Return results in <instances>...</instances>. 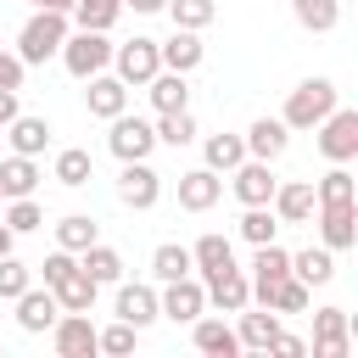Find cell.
Instances as JSON below:
<instances>
[{
  "label": "cell",
  "instance_id": "cell-42",
  "mask_svg": "<svg viewBox=\"0 0 358 358\" xmlns=\"http://www.w3.org/2000/svg\"><path fill=\"white\" fill-rule=\"evenodd\" d=\"M308 296H313V285H302L296 274H285V280L274 285L268 308H274V313H302V308H308Z\"/></svg>",
  "mask_w": 358,
  "mask_h": 358
},
{
  "label": "cell",
  "instance_id": "cell-39",
  "mask_svg": "<svg viewBox=\"0 0 358 358\" xmlns=\"http://www.w3.org/2000/svg\"><path fill=\"white\" fill-rule=\"evenodd\" d=\"M162 11L173 17V28H196V34H201V28L218 17V6H213V0H168Z\"/></svg>",
  "mask_w": 358,
  "mask_h": 358
},
{
  "label": "cell",
  "instance_id": "cell-21",
  "mask_svg": "<svg viewBox=\"0 0 358 358\" xmlns=\"http://www.w3.org/2000/svg\"><path fill=\"white\" fill-rule=\"evenodd\" d=\"M285 134H291V129H285L280 117H257V123H252L241 140H246V157H257V162H274V157L285 151Z\"/></svg>",
  "mask_w": 358,
  "mask_h": 358
},
{
  "label": "cell",
  "instance_id": "cell-51",
  "mask_svg": "<svg viewBox=\"0 0 358 358\" xmlns=\"http://www.w3.org/2000/svg\"><path fill=\"white\" fill-rule=\"evenodd\" d=\"M11 246H17V235H11V229H6V224H0V257H6V252H11Z\"/></svg>",
  "mask_w": 358,
  "mask_h": 358
},
{
  "label": "cell",
  "instance_id": "cell-45",
  "mask_svg": "<svg viewBox=\"0 0 358 358\" xmlns=\"http://www.w3.org/2000/svg\"><path fill=\"white\" fill-rule=\"evenodd\" d=\"M39 268H45V285H62V280H67V274H73V268H78V257H73V252H62V246H56V252H50V257H45V263H39Z\"/></svg>",
  "mask_w": 358,
  "mask_h": 358
},
{
  "label": "cell",
  "instance_id": "cell-33",
  "mask_svg": "<svg viewBox=\"0 0 358 358\" xmlns=\"http://www.w3.org/2000/svg\"><path fill=\"white\" fill-rule=\"evenodd\" d=\"M313 201H319V207H336V201H358V185H352L347 162H330V173L313 185Z\"/></svg>",
  "mask_w": 358,
  "mask_h": 358
},
{
  "label": "cell",
  "instance_id": "cell-43",
  "mask_svg": "<svg viewBox=\"0 0 358 358\" xmlns=\"http://www.w3.org/2000/svg\"><path fill=\"white\" fill-rule=\"evenodd\" d=\"M134 341H140V330L134 324H106V330H95V352H112V358H123V352H134Z\"/></svg>",
  "mask_w": 358,
  "mask_h": 358
},
{
  "label": "cell",
  "instance_id": "cell-14",
  "mask_svg": "<svg viewBox=\"0 0 358 358\" xmlns=\"http://www.w3.org/2000/svg\"><path fill=\"white\" fill-rule=\"evenodd\" d=\"M229 173H235V196H241V207H268V196H274V185H280L268 162L252 157V162H235Z\"/></svg>",
  "mask_w": 358,
  "mask_h": 358
},
{
  "label": "cell",
  "instance_id": "cell-5",
  "mask_svg": "<svg viewBox=\"0 0 358 358\" xmlns=\"http://www.w3.org/2000/svg\"><path fill=\"white\" fill-rule=\"evenodd\" d=\"M106 123H112L106 145H112V157H117V162H140V157H151V145H157V123L129 117V112H117V117H106Z\"/></svg>",
  "mask_w": 358,
  "mask_h": 358
},
{
  "label": "cell",
  "instance_id": "cell-24",
  "mask_svg": "<svg viewBox=\"0 0 358 358\" xmlns=\"http://www.w3.org/2000/svg\"><path fill=\"white\" fill-rule=\"evenodd\" d=\"M6 140H11V151H17V157H39V151L50 145V123H45V117H22V112H17V117L6 123Z\"/></svg>",
  "mask_w": 358,
  "mask_h": 358
},
{
  "label": "cell",
  "instance_id": "cell-35",
  "mask_svg": "<svg viewBox=\"0 0 358 358\" xmlns=\"http://www.w3.org/2000/svg\"><path fill=\"white\" fill-rule=\"evenodd\" d=\"M90 241H101V229H95L90 213H67V218L56 224V246H62V252H84Z\"/></svg>",
  "mask_w": 358,
  "mask_h": 358
},
{
  "label": "cell",
  "instance_id": "cell-16",
  "mask_svg": "<svg viewBox=\"0 0 358 358\" xmlns=\"http://www.w3.org/2000/svg\"><path fill=\"white\" fill-rule=\"evenodd\" d=\"M201 291H207V302H218L224 313H241V308L252 302V280H246L241 268H218V274H201Z\"/></svg>",
  "mask_w": 358,
  "mask_h": 358
},
{
  "label": "cell",
  "instance_id": "cell-29",
  "mask_svg": "<svg viewBox=\"0 0 358 358\" xmlns=\"http://www.w3.org/2000/svg\"><path fill=\"white\" fill-rule=\"evenodd\" d=\"M34 185H39V162L11 151V157L0 162V190H6V201H11V196H34Z\"/></svg>",
  "mask_w": 358,
  "mask_h": 358
},
{
  "label": "cell",
  "instance_id": "cell-49",
  "mask_svg": "<svg viewBox=\"0 0 358 358\" xmlns=\"http://www.w3.org/2000/svg\"><path fill=\"white\" fill-rule=\"evenodd\" d=\"M34 11H73V0H34Z\"/></svg>",
  "mask_w": 358,
  "mask_h": 358
},
{
  "label": "cell",
  "instance_id": "cell-12",
  "mask_svg": "<svg viewBox=\"0 0 358 358\" xmlns=\"http://www.w3.org/2000/svg\"><path fill=\"white\" fill-rule=\"evenodd\" d=\"M268 207H274L280 224H308L313 207H319V201H313V179H285V185H274Z\"/></svg>",
  "mask_w": 358,
  "mask_h": 358
},
{
  "label": "cell",
  "instance_id": "cell-40",
  "mask_svg": "<svg viewBox=\"0 0 358 358\" xmlns=\"http://www.w3.org/2000/svg\"><path fill=\"white\" fill-rule=\"evenodd\" d=\"M235 229H241V241H252V246H263V241H274V229H280V218H274V207H246Z\"/></svg>",
  "mask_w": 358,
  "mask_h": 358
},
{
  "label": "cell",
  "instance_id": "cell-50",
  "mask_svg": "<svg viewBox=\"0 0 358 358\" xmlns=\"http://www.w3.org/2000/svg\"><path fill=\"white\" fill-rule=\"evenodd\" d=\"M123 6H134V11H162L168 0H123Z\"/></svg>",
  "mask_w": 358,
  "mask_h": 358
},
{
  "label": "cell",
  "instance_id": "cell-37",
  "mask_svg": "<svg viewBox=\"0 0 358 358\" xmlns=\"http://www.w3.org/2000/svg\"><path fill=\"white\" fill-rule=\"evenodd\" d=\"M291 274L302 280V285H330V274H336V263H330V246H308V252H296L291 257Z\"/></svg>",
  "mask_w": 358,
  "mask_h": 358
},
{
  "label": "cell",
  "instance_id": "cell-3",
  "mask_svg": "<svg viewBox=\"0 0 358 358\" xmlns=\"http://www.w3.org/2000/svg\"><path fill=\"white\" fill-rule=\"evenodd\" d=\"M336 106V84L330 78H302L296 90H291V101H285V129H313L324 112Z\"/></svg>",
  "mask_w": 358,
  "mask_h": 358
},
{
  "label": "cell",
  "instance_id": "cell-6",
  "mask_svg": "<svg viewBox=\"0 0 358 358\" xmlns=\"http://www.w3.org/2000/svg\"><path fill=\"white\" fill-rule=\"evenodd\" d=\"M112 67H117V78H123V84H145V78L162 67V56H157V39L134 34V39L112 45Z\"/></svg>",
  "mask_w": 358,
  "mask_h": 358
},
{
  "label": "cell",
  "instance_id": "cell-8",
  "mask_svg": "<svg viewBox=\"0 0 358 358\" xmlns=\"http://www.w3.org/2000/svg\"><path fill=\"white\" fill-rule=\"evenodd\" d=\"M313 352H319V358H347V352H352L347 308H319V313H313Z\"/></svg>",
  "mask_w": 358,
  "mask_h": 358
},
{
  "label": "cell",
  "instance_id": "cell-20",
  "mask_svg": "<svg viewBox=\"0 0 358 358\" xmlns=\"http://www.w3.org/2000/svg\"><path fill=\"white\" fill-rule=\"evenodd\" d=\"M117 319H123V324H134V330H145L151 319H162L157 291H151V285H117Z\"/></svg>",
  "mask_w": 358,
  "mask_h": 358
},
{
  "label": "cell",
  "instance_id": "cell-2",
  "mask_svg": "<svg viewBox=\"0 0 358 358\" xmlns=\"http://www.w3.org/2000/svg\"><path fill=\"white\" fill-rule=\"evenodd\" d=\"M62 62H67V73L73 78H95V73H106L112 67V39L106 34H95V28H78V34H67L62 39V50H56Z\"/></svg>",
  "mask_w": 358,
  "mask_h": 358
},
{
  "label": "cell",
  "instance_id": "cell-47",
  "mask_svg": "<svg viewBox=\"0 0 358 358\" xmlns=\"http://www.w3.org/2000/svg\"><path fill=\"white\" fill-rule=\"evenodd\" d=\"M268 352H280V358H302V352H308V341H302V336H285V330H280V336L268 341Z\"/></svg>",
  "mask_w": 358,
  "mask_h": 358
},
{
  "label": "cell",
  "instance_id": "cell-22",
  "mask_svg": "<svg viewBox=\"0 0 358 358\" xmlns=\"http://www.w3.org/2000/svg\"><path fill=\"white\" fill-rule=\"evenodd\" d=\"M78 268H84L95 285H117V280H123V257H117V246H106V241H90V246L78 252Z\"/></svg>",
  "mask_w": 358,
  "mask_h": 358
},
{
  "label": "cell",
  "instance_id": "cell-52",
  "mask_svg": "<svg viewBox=\"0 0 358 358\" xmlns=\"http://www.w3.org/2000/svg\"><path fill=\"white\" fill-rule=\"evenodd\" d=\"M0 201H6V190H0Z\"/></svg>",
  "mask_w": 358,
  "mask_h": 358
},
{
  "label": "cell",
  "instance_id": "cell-41",
  "mask_svg": "<svg viewBox=\"0 0 358 358\" xmlns=\"http://www.w3.org/2000/svg\"><path fill=\"white\" fill-rule=\"evenodd\" d=\"M11 235H28V229H39L45 224V213H39V201L34 196H11V207H6V218H0Z\"/></svg>",
  "mask_w": 358,
  "mask_h": 358
},
{
  "label": "cell",
  "instance_id": "cell-30",
  "mask_svg": "<svg viewBox=\"0 0 358 358\" xmlns=\"http://www.w3.org/2000/svg\"><path fill=\"white\" fill-rule=\"evenodd\" d=\"M90 173H95V162H90V151H84V145L56 151V168H50V179H56V185L78 190V185H90Z\"/></svg>",
  "mask_w": 358,
  "mask_h": 358
},
{
  "label": "cell",
  "instance_id": "cell-15",
  "mask_svg": "<svg viewBox=\"0 0 358 358\" xmlns=\"http://www.w3.org/2000/svg\"><path fill=\"white\" fill-rule=\"evenodd\" d=\"M313 213H319V235H324V246H330V252H347V246H358V207H352V201L313 207Z\"/></svg>",
  "mask_w": 358,
  "mask_h": 358
},
{
  "label": "cell",
  "instance_id": "cell-34",
  "mask_svg": "<svg viewBox=\"0 0 358 358\" xmlns=\"http://www.w3.org/2000/svg\"><path fill=\"white\" fill-rule=\"evenodd\" d=\"M78 28H95V34H106L117 17H123V0H73V11H67Z\"/></svg>",
  "mask_w": 358,
  "mask_h": 358
},
{
  "label": "cell",
  "instance_id": "cell-7",
  "mask_svg": "<svg viewBox=\"0 0 358 358\" xmlns=\"http://www.w3.org/2000/svg\"><path fill=\"white\" fill-rule=\"evenodd\" d=\"M157 196H162V173L140 157V162H123V173H117V201L123 207H134V213H145V207H157Z\"/></svg>",
  "mask_w": 358,
  "mask_h": 358
},
{
  "label": "cell",
  "instance_id": "cell-23",
  "mask_svg": "<svg viewBox=\"0 0 358 358\" xmlns=\"http://www.w3.org/2000/svg\"><path fill=\"white\" fill-rule=\"evenodd\" d=\"M145 90H151V106H157V112H179V106H190V84H185V73L157 67V73L145 78Z\"/></svg>",
  "mask_w": 358,
  "mask_h": 358
},
{
  "label": "cell",
  "instance_id": "cell-31",
  "mask_svg": "<svg viewBox=\"0 0 358 358\" xmlns=\"http://www.w3.org/2000/svg\"><path fill=\"white\" fill-rule=\"evenodd\" d=\"M291 17L308 28V34H330L341 22V0H291Z\"/></svg>",
  "mask_w": 358,
  "mask_h": 358
},
{
  "label": "cell",
  "instance_id": "cell-25",
  "mask_svg": "<svg viewBox=\"0 0 358 358\" xmlns=\"http://www.w3.org/2000/svg\"><path fill=\"white\" fill-rule=\"evenodd\" d=\"M190 268H201V274H218V268H235V246H229V235H218V229H207L196 246H190Z\"/></svg>",
  "mask_w": 358,
  "mask_h": 358
},
{
  "label": "cell",
  "instance_id": "cell-4",
  "mask_svg": "<svg viewBox=\"0 0 358 358\" xmlns=\"http://www.w3.org/2000/svg\"><path fill=\"white\" fill-rule=\"evenodd\" d=\"M313 129H319V151H324V162H352V157H358V112L330 106Z\"/></svg>",
  "mask_w": 358,
  "mask_h": 358
},
{
  "label": "cell",
  "instance_id": "cell-10",
  "mask_svg": "<svg viewBox=\"0 0 358 358\" xmlns=\"http://www.w3.org/2000/svg\"><path fill=\"white\" fill-rule=\"evenodd\" d=\"M157 308H162V319H173V324H190V319H201V308H207V291H201V280H168V291L157 296Z\"/></svg>",
  "mask_w": 358,
  "mask_h": 358
},
{
  "label": "cell",
  "instance_id": "cell-18",
  "mask_svg": "<svg viewBox=\"0 0 358 358\" xmlns=\"http://www.w3.org/2000/svg\"><path fill=\"white\" fill-rule=\"evenodd\" d=\"M84 106H90V117H117V112H129V84L117 73H95L84 90Z\"/></svg>",
  "mask_w": 358,
  "mask_h": 358
},
{
  "label": "cell",
  "instance_id": "cell-46",
  "mask_svg": "<svg viewBox=\"0 0 358 358\" xmlns=\"http://www.w3.org/2000/svg\"><path fill=\"white\" fill-rule=\"evenodd\" d=\"M22 73H28L22 56L17 50H0V90H22Z\"/></svg>",
  "mask_w": 358,
  "mask_h": 358
},
{
  "label": "cell",
  "instance_id": "cell-11",
  "mask_svg": "<svg viewBox=\"0 0 358 358\" xmlns=\"http://www.w3.org/2000/svg\"><path fill=\"white\" fill-rule=\"evenodd\" d=\"M50 347H56L62 358H90V352H95V324H90V313H56Z\"/></svg>",
  "mask_w": 358,
  "mask_h": 358
},
{
  "label": "cell",
  "instance_id": "cell-36",
  "mask_svg": "<svg viewBox=\"0 0 358 358\" xmlns=\"http://www.w3.org/2000/svg\"><path fill=\"white\" fill-rule=\"evenodd\" d=\"M151 274L168 285V280H185L190 274V246H179V241H162L157 252H151Z\"/></svg>",
  "mask_w": 358,
  "mask_h": 358
},
{
  "label": "cell",
  "instance_id": "cell-48",
  "mask_svg": "<svg viewBox=\"0 0 358 358\" xmlns=\"http://www.w3.org/2000/svg\"><path fill=\"white\" fill-rule=\"evenodd\" d=\"M17 117V90H0V129Z\"/></svg>",
  "mask_w": 358,
  "mask_h": 358
},
{
  "label": "cell",
  "instance_id": "cell-32",
  "mask_svg": "<svg viewBox=\"0 0 358 358\" xmlns=\"http://www.w3.org/2000/svg\"><path fill=\"white\" fill-rule=\"evenodd\" d=\"M201 157H207V168H213V173H229L235 162H246V140H241V134H207Z\"/></svg>",
  "mask_w": 358,
  "mask_h": 358
},
{
  "label": "cell",
  "instance_id": "cell-44",
  "mask_svg": "<svg viewBox=\"0 0 358 358\" xmlns=\"http://www.w3.org/2000/svg\"><path fill=\"white\" fill-rule=\"evenodd\" d=\"M28 285H34V268H28V263H17V257L6 252V257H0V296H6V302H17Z\"/></svg>",
  "mask_w": 358,
  "mask_h": 358
},
{
  "label": "cell",
  "instance_id": "cell-28",
  "mask_svg": "<svg viewBox=\"0 0 358 358\" xmlns=\"http://www.w3.org/2000/svg\"><path fill=\"white\" fill-rule=\"evenodd\" d=\"M50 291H56L62 313H90V308H95V291H101V285H95V280L84 274V268H73V274H67L62 285H50Z\"/></svg>",
  "mask_w": 358,
  "mask_h": 358
},
{
  "label": "cell",
  "instance_id": "cell-19",
  "mask_svg": "<svg viewBox=\"0 0 358 358\" xmlns=\"http://www.w3.org/2000/svg\"><path fill=\"white\" fill-rule=\"evenodd\" d=\"M218 196H224V179H218L213 168L179 173V207H185V213H207V207H218Z\"/></svg>",
  "mask_w": 358,
  "mask_h": 358
},
{
  "label": "cell",
  "instance_id": "cell-1",
  "mask_svg": "<svg viewBox=\"0 0 358 358\" xmlns=\"http://www.w3.org/2000/svg\"><path fill=\"white\" fill-rule=\"evenodd\" d=\"M62 39H67V11H34V17L22 22V34H17V56H22V67L50 62V56L62 50Z\"/></svg>",
  "mask_w": 358,
  "mask_h": 358
},
{
  "label": "cell",
  "instance_id": "cell-13",
  "mask_svg": "<svg viewBox=\"0 0 358 358\" xmlns=\"http://www.w3.org/2000/svg\"><path fill=\"white\" fill-rule=\"evenodd\" d=\"M157 56H162V67H168V73H196V67H201V56H207V45H201V34H196V28H173V34L157 45Z\"/></svg>",
  "mask_w": 358,
  "mask_h": 358
},
{
  "label": "cell",
  "instance_id": "cell-26",
  "mask_svg": "<svg viewBox=\"0 0 358 358\" xmlns=\"http://www.w3.org/2000/svg\"><path fill=\"white\" fill-rule=\"evenodd\" d=\"M280 336V313L274 308H263V313H246L241 308V330H235V341L241 347H252V352H268V341Z\"/></svg>",
  "mask_w": 358,
  "mask_h": 358
},
{
  "label": "cell",
  "instance_id": "cell-38",
  "mask_svg": "<svg viewBox=\"0 0 358 358\" xmlns=\"http://www.w3.org/2000/svg\"><path fill=\"white\" fill-rule=\"evenodd\" d=\"M157 140L162 145H190L196 140V117H190V106H179V112H157Z\"/></svg>",
  "mask_w": 358,
  "mask_h": 358
},
{
  "label": "cell",
  "instance_id": "cell-9",
  "mask_svg": "<svg viewBox=\"0 0 358 358\" xmlns=\"http://www.w3.org/2000/svg\"><path fill=\"white\" fill-rule=\"evenodd\" d=\"M285 274H291V252H280L274 241H263L257 257H252V302L268 308V296H274V285H280Z\"/></svg>",
  "mask_w": 358,
  "mask_h": 358
},
{
  "label": "cell",
  "instance_id": "cell-27",
  "mask_svg": "<svg viewBox=\"0 0 358 358\" xmlns=\"http://www.w3.org/2000/svg\"><path fill=\"white\" fill-rule=\"evenodd\" d=\"M190 324H196V352H207V358H235L241 352V341L224 319H190Z\"/></svg>",
  "mask_w": 358,
  "mask_h": 358
},
{
  "label": "cell",
  "instance_id": "cell-17",
  "mask_svg": "<svg viewBox=\"0 0 358 358\" xmlns=\"http://www.w3.org/2000/svg\"><path fill=\"white\" fill-rule=\"evenodd\" d=\"M56 313H62V302H56V291H50V285H45V291H39V285H28V291L17 296V324H22L28 336H45V330L56 324Z\"/></svg>",
  "mask_w": 358,
  "mask_h": 358
}]
</instances>
